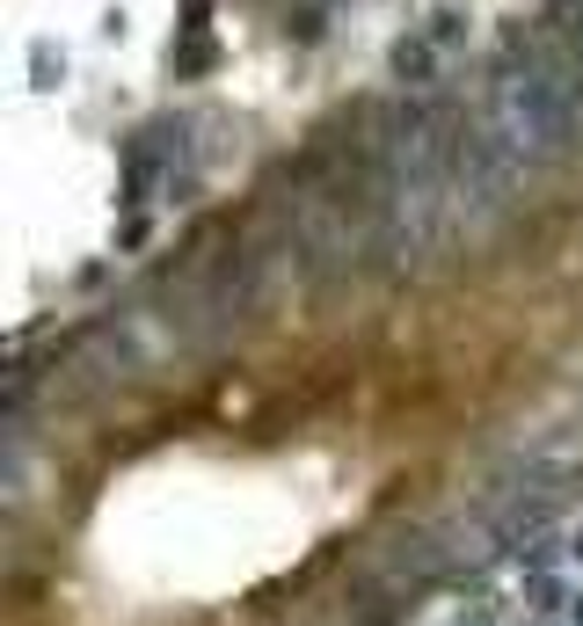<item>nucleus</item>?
<instances>
[{
  "label": "nucleus",
  "mask_w": 583,
  "mask_h": 626,
  "mask_svg": "<svg viewBox=\"0 0 583 626\" xmlns=\"http://www.w3.org/2000/svg\"><path fill=\"white\" fill-rule=\"evenodd\" d=\"M379 205H387V233L402 248H438L467 227L460 109L452 103H416L394 117L387 154H379Z\"/></svg>",
  "instance_id": "f257e3e1"
},
{
  "label": "nucleus",
  "mask_w": 583,
  "mask_h": 626,
  "mask_svg": "<svg viewBox=\"0 0 583 626\" xmlns=\"http://www.w3.org/2000/svg\"><path fill=\"white\" fill-rule=\"evenodd\" d=\"M489 124L503 132V146H511L518 168H554V160H569V146H576V103H569V87L554 81V66L540 52H525V44H511V52L489 66Z\"/></svg>",
  "instance_id": "f03ea898"
}]
</instances>
